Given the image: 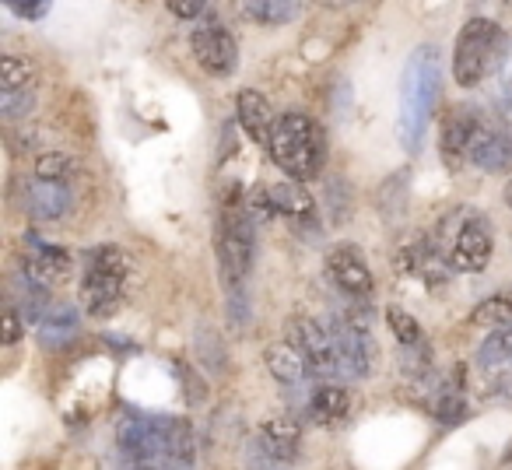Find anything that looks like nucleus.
I'll return each instance as SVG.
<instances>
[{"instance_id":"1","label":"nucleus","mask_w":512,"mask_h":470,"mask_svg":"<svg viewBox=\"0 0 512 470\" xmlns=\"http://www.w3.org/2000/svg\"><path fill=\"white\" fill-rule=\"evenodd\" d=\"M116 453L127 470H190L193 428L183 418L127 414L116 428Z\"/></svg>"},{"instance_id":"2","label":"nucleus","mask_w":512,"mask_h":470,"mask_svg":"<svg viewBox=\"0 0 512 470\" xmlns=\"http://www.w3.org/2000/svg\"><path fill=\"white\" fill-rule=\"evenodd\" d=\"M442 60L435 46H418L407 57L404 78H400V144L407 155H418L425 141V127L439 102Z\"/></svg>"},{"instance_id":"3","label":"nucleus","mask_w":512,"mask_h":470,"mask_svg":"<svg viewBox=\"0 0 512 470\" xmlns=\"http://www.w3.org/2000/svg\"><path fill=\"white\" fill-rule=\"evenodd\" d=\"M267 148H271V158L281 172H288L295 183H309L327 165V130L309 116L288 113L274 123Z\"/></svg>"},{"instance_id":"4","label":"nucleus","mask_w":512,"mask_h":470,"mask_svg":"<svg viewBox=\"0 0 512 470\" xmlns=\"http://www.w3.org/2000/svg\"><path fill=\"white\" fill-rule=\"evenodd\" d=\"M439 246L449 257L453 271L477 274L491 264L495 253V232H491L488 218L481 211H453L442 218L439 225Z\"/></svg>"},{"instance_id":"5","label":"nucleus","mask_w":512,"mask_h":470,"mask_svg":"<svg viewBox=\"0 0 512 470\" xmlns=\"http://www.w3.org/2000/svg\"><path fill=\"white\" fill-rule=\"evenodd\" d=\"M502 50V29L491 18L477 15L460 29L453 46V81L460 88H474L484 81V74L495 67V57Z\"/></svg>"},{"instance_id":"6","label":"nucleus","mask_w":512,"mask_h":470,"mask_svg":"<svg viewBox=\"0 0 512 470\" xmlns=\"http://www.w3.org/2000/svg\"><path fill=\"white\" fill-rule=\"evenodd\" d=\"M253 232H256V225L249 221L242 204H228L225 211H221L218 264H221V281L228 285V292H242V281H246L249 267H253V257H256Z\"/></svg>"},{"instance_id":"7","label":"nucleus","mask_w":512,"mask_h":470,"mask_svg":"<svg viewBox=\"0 0 512 470\" xmlns=\"http://www.w3.org/2000/svg\"><path fill=\"white\" fill-rule=\"evenodd\" d=\"M337 341V358H341V372L351 379H365L372 372V358H376V341H372L369 327L358 316H337L330 327Z\"/></svg>"},{"instance_id":"8","label":"nucleus","mask_w":512,"mask_h":470,"mask_svg":"<svg viewBox=\"0 0 512 470\" xmlns=\"http://www.w3.org/2000/svg\"><path fill=\"white\" fill-rule=\"evenodd\" d=\"M193 57L200 60V67H204L207 74H214V78H228V74H235V64H239V46H235L232 32L221 29V25H200L197 32H193Z\"/></svg>"},{"instance_id":"9","label":"nucleus","mask_w":512,"mask_h":470,"mask_svg":"<svg viewBox=\"0 0 512 470\" xmlns=\"http://www.w3.org/2000/svg\"><path fill=\"white\" fill-rule=\"evenodd\" d=\"M393 267H397L400 274H414V278H421L425 285L439 288L442 281H449V257L439 250L435 243H428V239H418V243H404L397 253H393Z\"/></svg>"},{"instance_id":"10","label":"nucleus","mask_w":512,"mask_h":470,"mask_svg":"<svg viewBox=\"0 0 512 470\" xmlns=\"http://www.w3.org/2000/svg\"><path fill=\"white\" fill-rule=\"evenodd\" d=\"M327 274L344 295H351V299H369L372 288H376L369 264H365V257L355 246H334V250L327 253Z\"/></svg>"},{"instance_id":"11","label":"nucleus","mask_w":512,"mask_h":470,"mask_svg":"<svg viewBox=\"0 0 512 470\" xmlns=\"http://www.w3.org/2000/svg\"><path fill=\"white\" fill-rule=\"evenodd\" d=\"M25 267H22V274L29 278V285H36V288H50V285H57V281H64L67 274H71V253L64 250V246H50V243H43V239H36V235H29L25 239Z\"/></svg>"},{"instance_id":"12","label":"nucleus","mask_w":512,"mask_h":470,"mask_svg":"<svg viewBox=\"0 0 512 470\" xmlns=\"http://www.w3.org/2000/svg\"><path fill=\"white\" fill-rule=\"evenodd\" d=\"M295 334H299V348L309 362V372H316V376H334V372H341L337 341H334V334H330V327H323L320 320L302 316V320L295 323Z\"/></svg>"},{"instance_id":"13","label":"nucleus","mask_w":512,"mask_h":470,"mask_svg":"<svg viewBox=\"0 0 512 470\" xmlns=\"http://www.w3.org/2000/svg\"><path fill=\"white\" fill-rule=\"evenodd\" d=\"M256 446L264 449V456L271 463H292L302 446V425L292 414H274L256 432Z\"/></svg>"},{"instance_id":"14","label":"nucleus","mask_w":512,"mask_h":470,"mask_svg":"<svg viewBox=\"0 0 512 470\" xmlns=\"http://www.w3.org/2000/svg\"><path fill=\"white\" fill-rule=\"evenodd\" d=\"M123 281L127 278L88 267L85 281H81V306H85V313L95 316V320H109L123 306Z\"/></svg>"},{"instance_id":"15","label":"nucleus","mask_w":512,"mask_h":470,"mask_svg":"<svg viewBox=\"0 0 512 470\" xmlns=\"http://www.w3.org/2000/svg\"><path fill=\"white\" fill-rule=\"evenodd\" d=\"M477 130H481V120L470 109H456L446 116V123H442V162H446V169H460L463 158H470V144H474Z\"/></svg>"},{"instance_id":"16","label":"nucleus","mask_w":512,"mask_h":470,"mask_svg":"<svg viewBox=\"0 0 512 470\" xmlns=\"http://www.w3.org/2000/svg\"><path fill=\"white\" fill-rule=\"evenodd\" d=\"M271 190V204H274V214L288 218L292 225L299 228H316V200L306 186L299 183H274L267 186Z\"/></svg>"},{"instance_id":"17","label":"nucleus","mask_w":512,"mask_h":470,"mask_svg":"<svg viewBox=\"0 0 512 470\" xmlns=\"http://www.w3.org/2000/svg\"><path fill=\"white\" fill-rule=\"evenodd\" d=\"M470 162L484 172H512V137L502 134V130L481 127L470 144Z\"/></svg>"},{"instance_id":"18","label":"nucleus","mask_w":512,"mask_h":470,"mask_svg":"<svg viewBox=\"0 0 512 470\" xmlns=\"http://www.w3.org/2000/svg\"><path fill=\"white\" fill-rule=\"evenodd\" d=\"M235 109H239V127L246 130V137H253L256 144H271L274 134V113H271V102L264 99L260 92L253 88H242L239 99H235Z\"/></svg>"},{"instance_id":"19","label":"nucleus","mask_w":512,"mask_h":470,"mask_svg":"<svg viewBox=\"0 0 512 470\" xmlns=\"http://www.w3.org/2000/svg\"><path fill=\"white\" fill-rule=\"evenodd\" d=\"M267 358V369H271V376L278 379L281 386H302L309 376V362L306 355H302L299 344L292 341H274L271 348L264 351Z\"/></svg>"},{"instance_id":"20","label":"nucleus","mask_w":512,"mask_h":470,"mask_svg":"<svg viewBox=\"0 0 512 470\" xmlns=\"http://www.w3.org/2000/svg\"><path fill=\"white\" fill-rule=\"evenodd\" d=\"M309 421L320 428H337L351 414V393L344 386H320L309 400Z\"/></svg>"},{"instance_id":"21","label":"nucleus","mask_w":512,"mask_h":470,"mask_svg":"<svg viewBox=\"0 0 512 470\" xmlns=\"http://www.w3.org/2000/svg\"><path fill=\"white\" fill-rule=\"evenodd\" d=\"M71 207V190L64 183H36L29 190V211L39 221H57Z\"/></svg>"},{"instance_id":"22","label":"nucleus","mask_w":512,"mask_h":470,"mask_svg":"<svg viewBox=\"0 0 512 470\" xmlns=\"http://www.w3.org/2000/svg\"><path fill=\"white\" fill-rule=\"evenodd\" d=\"M242 15H249V22L260 25H285L299 15V4H292V0H253V4H242Z\"/></svg>"},{"instance_id":"23","label":"nucleus","mask_w":512,"mask_h":470,"mask_svg":"<svg viewBox=\"0 0 512 470\" xmlns=\"http://www.w3.org/2000/svg\"><path fill=\"white\" fill-rule=\"evenodd\" d=\"M470 323H474V327H491V330L512 327V299L491 295V299H484L481 306L470 313Z\"/></svg>"},{"instance_id":"24","label":"nucleus","mask_w":512,"mask_h":470,"mask_svg":"<svg viewBox=\"0 0 512 470\" xmlns=\"http://www.w3.org/2000/svg\"><path fill=\"white\" fill-rule=\"evenodd\" d=\"M78 330V316H74V309H64L60 306L57 313H50L43 320V330H39V341H43V348H60V344L67 341V337Z\"/></svg>"},{"instance_id":"25","label":"nucleus","mask_w":512,"mask_h":470,"mask_svg":"<svg viewBox=\"0 0 512 470\" xmlns=\"http://www.w3.org/2000/svg\"><path fill=\"white\" fill-rule=\"evenodd\" d=\"M32 78H36V71H32L29 60L22 57L0 60V92H25Z\"/></svg>"},{"instance_id":"26","label":"nucleus","mask_w":512,"mask_h":470,"mask_svg":"<svg viewBox=\"0 0 512 470\" xmlns=\"http://www.w3.org/2000/svg\"><path fill=\"white\" fill-rule=\"evenodd\" d=\"M386 323H390L393 337H397L404 348H414V344L425 341V334H421V323L414 320L411 313H404V309H397V306L386 309Z\"/></svg>"},{"instance_id":"27","label":"nucleus","mask_w":512,"mask_h":470,"mask_svg":"<svg viewBox=\"0 0 512 470\" xmlns=\"http://www.w3.org/2000/svg\"><path fill=\"white\" fill-rule=\"evenodd\" d=\"M88 267L92 271H106V274H116V278H127L130 274V257L116 246H99V250L88 253Z\"/></svg>"},{"instance_id":"28","label":"nucleus","mask_w":512,"mask_h":470,"mask_svg":"<svg viewBox=\"0 0 512 470\" xmlns=\"http://www.w3.org/2000/svg\"><path fill=\"white\" fill-rule=\"evenodd\" d=\"M432 414L442 421V425H460V421L467 418V400H463L460 390H449V386H446V390L435 397Z\"/></svg>"},{"instance_id":"29","label":"nucleus","mask_w":512,"mask_h":470,"mask_svg":"<svg viewBox=\"0 0 512 470\" xmlns=\"http://www.w3.org/2000/svg\"><path fill=\"white\" fill-rule=\"evenodd\" d=\"M67 172H71V155H64V151H46V155L36 158L39 183H64Z\"/></svg>"},{"instance_id":"30","label":"nucleus","mask_w":512,"mask_h":470,"mask_svg":"<svg viewBox=\"0 0 512 470\" xmlns=\"http://www.w3.org/2000/svg\"><path fill=\"white\" fill-rule=\"evenodd\" d=\"M36 109V95L25 88V92H0V116L4 120H18V116H29Z\"/></svg>"},{"instance_id":"31","label":"nucleus","mask_w":512,"mask_h":470,"mask_svg":"<svg viewBox=\"0 0 512 470\" xmlns=\"http://www.w3.org/2000/svg\"><path fill=\"white\" fill-rule=\"evenodd\" d=\"M327 204H330V218H334V225H344V221L351 218V204H348V186L341 183V179H334V183L327 186Z\"/></svg>"},{"instance_id":"32","label":"nucleus","mask_w":512,"mask_h":470,"mask_svg":"<svg viewBox=\"0 0 512 470\" xmlns=\"http://www.w3.org/2000/svg\"><path fill=\"white\" fill-rule=\"evenodd\" d=\"M432 365V355H428V344H414V348H404V369L411 372L414 379H421V372H428Z\"/></svg>"},{"instance_id":"33","label":"nucleus","mask_w":512,"mask_h":470,"mask_svg":"<svg viewBox=\"0 0 512 470\" xmlns=\"http://www.w3.org/2000/svg\"><path fill=\"white\" fill-rule=\"evenodd\" d=\"M8 8L15 11L18 18H29V22H39V18L50 15V4H43V0H11Z\"/></svg>"},{"instance_id":"34","label":"nucleus","mask_w":512,"mask_h":470,"mask_svg":"<svg viewBox=\"0 0 512 470\" xmlns=\"http://www.w3.org/2000/svg\"><path fill=\"white\" fill-rule=\"evenodd\" d=\"M22 334H25L22 316H18V309L8 306V313H4V330H0V341H4V344H18V341H22Z\"/></svg>"},{"instance_id":"35","label":"nucleus","mask_w":512,"mask_h":470,"mask_svg":"<svg viewBox=\"0 0 512 470\" xmlns=\"http://www.w3.org/2000/svg\"><path fill=\"white\" fill-rule=\"evenodd\" d=\"M207 11V4H200V0H172L169 4V15L183 18V22H193V18H200Z\"/></svg>"},{"instance_id":"36","label":"nucleus","mask_w":512,"mask_h":470,"mask_svg":"<svg viewBox=\"0 0 512 470\" xmlns=\"http://www.w3.org/2000/svg\"><path fill=\"white\" fill-rule=\"evenodd\" d=\"M505 204H509V207H512V183H509V186H505Z\"/></svg>"},{"instance_id":"37","label":"nucleus","mask_w":512,"mask_h":470,"mask_svg":"<svg viewBox=\"0 0 512 470\" xmlns=\"http://www.w3.org/2000/svg\"><path fill=\"white\" fill-rule=\"evenodd\" d=\"M505 460H509V463H512V442H509V449H505Z\"/></svg>"},{"instance_id":"38","label":"nucleus","mask_w":512,"mask_h":470,"mask_svg":"<svg viewBox=\"0 0 512 470\" xmlns=\"http://www.w3.org/2000/svg\"><path fill=\"white\" fill-rule=\"evenodd\" d=\"M256 470H281V467H256Z\"/></svg>"}]
</instances>
